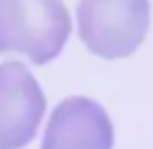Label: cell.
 <instances>
[{
    "label": "cell",
    "mask_w": 153,
    "mask_h": 149,
    "mask_svg": "<svg viewBox=\"0 0 153 149\" xmlns=\"http://www.w3.org/2000/svg\"><path fill=\"white\" fill-rule=\"evenodd\" d=\"M70 33L64 0H0V54L18 52L43 66L62 52Z\"/></svg>",
    "instance_id": "obj_1"
},
{
    "label": "cell",
    "mask_w": 153,
    "mask_h": 149,
    "mask_svg": "<svg viewBox=\"0 0 153 149\" xmlns=\"http://www.w3.org/2000/svg\"><path fill=\"white\" fill-rule=\"evenodd\" d=\"M78 35L105 60L126 58L142 47L151 25L149 0H79Z\"/></svg>",
    "instance_id": "obj_2"
},
{
    "label": "cell",
    "mask_w": 153,
    "mask_h": 149,
    "mask_svg": "<svg viewBox=\"0 0 153 149\" xmlns=\"http://www.w3.org/2000/svg\"><path fill=\"white\" fill-rule=\"evenodd\" d=\"M47 110L39 82L25 64H0V149H22L37 136Z\"/></svg>",
    "instance_id": "obj_3"
},
{
    "label": "cell",
    "mask_w": 153,
    "mask_h": 149,
    "mask_svg": "<svg viewBox=\"0 0 153 149\" xmlns=\"http://www.w3.org/2000/svg\"><path fill=\"white\" fill-rule=\"evenodd\" d=\"M114 128L107 110L89 97H68L52 110L41 149H112Z\"/></svg>",
    "instance_id": "obj_4"
}]
</instances>
